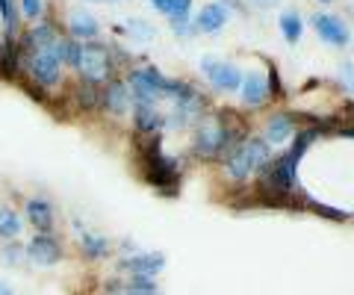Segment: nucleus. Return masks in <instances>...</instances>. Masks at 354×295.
Wrapping results in <instances>:
<instances>
[{"mask_svg":"<svg viewBox=\"0 0 354 295\" xmlns=\"http://www.w3.org/2000/svg\"><path fill=\"white\" fill-rule=\"evenodd\" d=\"M239 130L227 127V115H204L195 122V154L204 160L221 157L239 145Z\"/></svg>","mask_w":354,"mask_h":295,"instance_id":"nucleus-1","label":"nucleus"},{"mask_svg":"<svg viewBox=\"0 0 354 295\" xmlns=\"http://www.w3.org/2000/svg\"><path fill=\"white\" fill-rule=\"evenodd\" d=\"M269 145L266 139H242L239 145L230 151L227 160H225V169L234 180H248L254 171L263 169L269 162Z\"/></svg>","mask_w":354,"mask_h":295,"instance_id":"nucleus-2","label":"nucleus"},{"mask_svg":"<svg viewBox=\"0 0 354 295\" xmlns=\"http://www.w3.org/2000/svg\"><path fill=\"white\" fill-rule=\"evenodd\" d=\"M77 71L83 74V80L104 86L106 80H113V50L106 45H101V41H83Z\"/></svg>","mask_w":354,"mask_h":295,"instance_id":"nucleus-3","label":"nucleus"},{"mask_svg":"<svg viewBox=\"0 0 354 295\" xmlns=\"http://www.w3.org/2000/svg\"><path fill=\"white\" fill-rule=\"evenodd\" d=\"M171 83L169 77H162L157 68H136L130 71L127 77V89L136 101H145V104H160L162 97H169L171 92Z\"/></svg>","mask_w":354,"mask_h":295,"instance_id":"nucleus-4","label":"nucleus"},{"mask_svg":"<svg viewBox=\"0 0 354 295\" xmlns=\"http://www.w3.org/2000/svg\"><path fill=\"white\" fill-rule=\"evenodd\" d=\"M62 41L57 48L27 53V68H30L36 83H41V86H57L59 83V77H62Z\"/></svg>","mask_w":354,"mask_h":295,"instance_id":"nucleus-5","label":"nucleus"},{"mask_svg":"<svg viewBox=\"0 0 354 295\" xmlns=\"http://www.w3.org/2000/svg\"><path fill=\"white\" fill-rule=\"evenodd\" d=\"M201 71L207 74V80L216 86L218 92H239L242 89V71L234 62L216 59V57H204L201 59Z\"/></svg>","mask_w":354,"mask_h":295,"instance_id":"nucleus-6","label":"nucleus"},{"mask_svg":"<svg viewBox=\"0 0 354 295\" xmlns=\"http://www.w3.org/2000/svg\"><path fill=\"white\" fill-rule=\"evenodd\" d=\"M313 27H316L319 36H322V41H328V45H334V48H346L348 45V27L342 24V18L330 15V12H316L313 15Z\"/></svg>","mask_w":354,"mask_h":295,"instance_id":"nucleus-7","label":"nucleus"},{"mask_svg":"<svg viewBox=\"0 0 354 295\" xmlns=\"http://www.w3.org/2000/svg\"><path fill=\"white\" fill-rule=\"evenodd\" d=\"M27 257L32 260V263H39V266H53V263H59L62 248H59V242H57V236L53 234H36L32 236V242L27 245Z\"/></svg>","mask_w":354,"mask_h":295,"instance_id":"nucleus-8","label":"nucleus"},{"mask_svg":"<svg viewBox=\"0 0 354 295\" xmlns=\"http://www.w3.org/2000/svg\"><path fill=\"white\" fill-rule=\"evenodd\" d=\"M101 106L109 109L113 115L127 113V109L133 106V95L127 89V83L124 80H106L101 86Z\"/></svg>","mask_w":354,"mask_h":295,"instance_id":"nucleus-9","label":"nucleus"},{"mask_svg":"<svg viewBox=\"0 0 354 295\" xmlns=\"http://www.w3.org/2000/svg\"><path fill=\"white\" fill-rule=\"evenodd\" d=\"M133 124H136L139 133L145 136H157L165 127V118L160 115L157 104H145V101H133Z\"/></svg>","mask_w":354,"mask_h":295,"instance_id":"nucleus-10","label":"nucleus"},{"mask_svg":"<svg viewBox=\"0 0 354 295\" xmlns=\"http://www.w3.org/2000/svg\"><path fill=\"white\" fill-rule=\"evenodd\" d=\"M68 32L74 41H95L101 36V24H97V18L92 12H86V9H74L71 18H68Z\"/></svg>","mask_w":354,"mask_h":295,"instance_id":"nucleus-11","label":"nucleus"},{"mask_svg":"<svg viewBox=\"0 0 354 295\" xmlns=\"http://www.w3.org/2000/svg\"><path fill=\"white\" fill-rule=\"evenodd\" d=\"M27 218L39 234H50L53 231V207L48 198H30L27 201Z\"/></svg>","mask_w":354,"mask_h":295,"instance_id":"nucleus-12","label":"nucleus"},{"mask_svg":"<svg viewBox=\"0 0 354 295\" xmlns=\"http://www.w3.org/2000/svg\"><path fill=\"white\" fill-rule=\"evenodd\" d=\"M225 24H227V9L221 3H207L201 12L195 15V21H192V27L201 30V32H216Z\"/></svg>","mask_w":354,"mask_h":295,"instance_id":"nucleus-13","label":"nucleus"},{"mask_svg":"<svg viewBox=\"0 0 354 295\" xmlns=\"http://www.w3.org/2000/svg\"><path fill=\"white\" fill-rule=\"evenodd\" d=\"M59 41L62 39H59V32H57V27H53V24H36L24 36V45L30 50H48V48H57Z\"/></svg>","mask_w":354,"mask_h":295,"instance_id":"nucleus-14","label":"nucleus"},{"mask_svg":"<svg viewBox=\"0 0 354 295\" xmlns=\"http://www.w3.org/2000/svg\"><path fill=\"white\" fill-rule=\"evenodd\" d=\"M162 263H165L162 254H136L124 260V269H130L133 278H153L162 269Z\"/></svg>","mask_w":354,"mask_h":295,"instance_id":"nucleus-15","label":"nucleus"},{"mask_svg":"<svg viewBox=\"0 0 354 295\" xmlns=\"http://www.w3.org/2000/svg\"><path fill=\"white\" fill-rule=\"evenodd\" d=\"M239 92H242V104L245 106H260L266 101V95H269L266 92V80L260 77L257 71H251L248 77H242V89Z\"/></svg>","mask_w":354,"mask_h":295,"instance_id":"nucleus-16","label":"nucleus"},{"mask_svg":"<svg viewBox=\"0 0 354 295\" xmlns=\"http://www.w3.org/2000/svg\"><path fill=\"white\" fill-rule=\"evenodd\" d=\"M295 133V124L290 115H272L266 124V145H281Z\"/></svg>","mask_w":354,"mask_h":295,"instance_id":"nucleus-17","label":"nucleus"},{"mask_svg":"<svg viewBox=\"0 0 354 295\" xmlns=\"http://www.w3.org/2000/svg\"><path fill=\"white\" fill-rule=\"evenodd\" d=\"M281 32H283V39L290 41V45H295V41H301L304 36V21L298 12H283L281 15Z\"/></svg>","mask_w":354,"mask_h":295,"instance_id":"nucleus-18","label":"nucleus"},{"mask_svg":"<svg viewBox=\"0 0 354 295\" xmlns=\"http://www.w3.org/2000/svg\"><path fill=\"white\" fill-rule=\"evenodd\" d=\"M80 248H83V254L86 257H92V260H101L109 254V242L104 236H95V234H80Z\"/></svg>","mask_w":354,"mask_h":295,"instance_id":"nucleus-19","label":"nucleus"},{"mask_svg":"<svg viewBox=\"0 0 354 295\" xmlns=\"http://www.w3.org/2000/svg\"><path fill=\"white\" fill-rule=\"evenodd\" d=\"M21 218L18 213H12L9 207H0V239H15L21 234Z\"/></svg>","mask_w":354,"mask_h":295,"instance_id":"nucleus-20","label":"nucleus"},{"mask_svg":"<svg viewBox=\"0 0 354 295\" xmlns=\"http://www.w3.org/2000/svg\"><path fill=\"white\" fill-rule=\"evenodd\" d=\"M189 12H192V0H169L165 3V15H169L171 24L189 21Z\"/></svg>","mask_w":354,"mask_h":295,"instance_id":"nucleus-21","label":"nucleus"},{"mask_svg":"<svg viewBox=\"0 0 354 295\" xmlns=\"http://www.w3.org/2000/svg\"><path fill=\"white\" fill-rule=\"evenodd\" d=\"M127 36H130L133 41H151L153 36H157V30H153L148 21L133 18V21H127Z\"/></svg>","mask_w":354,"mask_h":295,"instance_id":"nucleus-22","label":"nucleus"},{"mask_svg":"<svg viewBox=\"0 0 354 295\" xmlns=\"http://www.w3.org/2000/svg\"><path fill=\"white\" fill-rule=\"evenodd\" d=\"M24 257H27V248H24V245H18L15 239H6L3 248H0V260H3L6 266H18Z\"/></svg>","mask_w":354,"mask_h":295,"instance_id":"nucleus-23","label":"nucleus"},{"mask_svg":"<svg viewBox=\"0 0 354 295\" xmlns=\"http://www.w3.org/2000/svg\"><path fill=\"white\" fill-rule=\"evenodd\" d=\"M0 18H3L6 32H15V30H18V9H15V0H0Z\"/></svg>","mask_w":354,"mask_h":295,"instance_id":"nucleus-24","label":"nucleus"},{"mask_svg":"<svg viewBox=\"0 0 354 295\" xmlns=\"http://www.w3.org/2000/svg\"><path fill=\"white\" fill-rule=\"evenodd\" d=\"M44 12V0H21V15L30 18V21H36L41 18Z\"/></svg>","mask_w":354,"mask_h":295,"instance_id":"nucleus-25","label":"nucleus"},{"mask_svg":"<svg viewBox=\"0 0 354 295\" xmlns=\"http://www.w3.org/2000/svg\"><path fill=\"white\" fill-rule=\"evenodd\" d=\"M342 74H346V83H348V89L354 92V65H342Z\"/></svg>","mask_w":354,"mask_h":295,"instance_id":"nucleus-26","label":"nucleus"},{"mask_svg":"<svg viewBox=\"0 0 354 295\" xmlns=\"http://www.w3.org/2000/svg\"><path fill=\"white\" fill-rule=\"evenodd\" d=\"M0 295H15L12 283H9V280H0Z\"/></svg>","mask_w":354,"mask_h":295,"instance_id":"nucleus-27","label":"nucleus"},{"mask_svg":"<svg viewBox=\"0 0 354 295\" xmlns=\"http://www.w3.org/2000/svg\"><path fill=\"white\" fill-rule=\"evenodd\" d=\"M151 3H153V9H157V12L165 15V3H169V0H151Z\"/></svg>","mask_w":354,"mask_h":295,"instance_id":"nucleus-28","label":"nucleus"},{"mask_svg":"<svg viewBox=\"0 0 354 295\" xmlns=\"http://www.w3.org/2000/svg\"><path fill=\"white\" fill-rule=\"evenodd\" d=\"M88 3H115V0H88Z\"/></svg>","mask_w":354,"mask_h":295,"instance_id":"nucleus-29","label":"nucleus"},{"mask_svg":"<svg viewBox=\"0 0 354 295\" xmlns=\"http://www.w3.org/2000/svg\"><path fill=\"white\" fill-rule=\"evenodd\" d=\"M319 3H330V0H319Z\"/></svg>","mask_w":354,"mask_h":295,"instance_id":"nucleus-30","label":"nucleus"}]
</instances>
